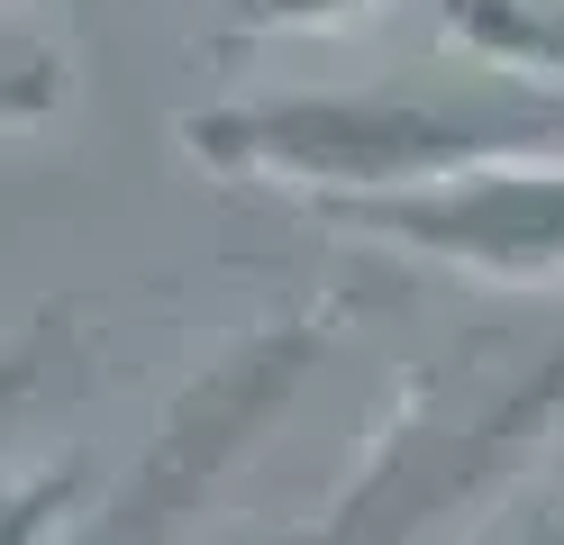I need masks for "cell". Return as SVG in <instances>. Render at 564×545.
I'll return each instance as SVG.
<instances>
[{
    "label": "cell",
    "mask_w": 564,
    "mask_h": 545,
    "mask_svg": "<svg viewBox=\"0 0 564 545\" xmlns=\"http://www.w3.org/2000/svg\"><path fill=\"white\" fill-rule=\"evenodd\" d=\"M373 228H392L429 254H465V264L491 273H546L564 264V173H474L455 182V200H382L365 209Z\"/></svg>",
    "instance_id": "cell-1"
}]
</instances>
